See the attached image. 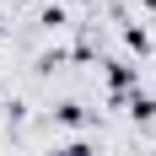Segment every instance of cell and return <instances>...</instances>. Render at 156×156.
Returning <instances> with one entry per match:
<instances>
[{"label":"cell","mask_w":156,"mask_h":156,"mask_svg":"<svg viewBox=\"0 0 156 156\" xmlns=\"http://www.w3.org/2000/svg\"><path fill=\"white\" fill-rule=\"evenodd\" d=\"M129 113H135V119H156V97H145V92H129Z\"/></svg>","instance_id":"cell-1"},{"label":"cell","mask_w":156,"mask_h":156,"mask_svg":"<svg viewBox=\"0 0 156 156\" xmlns=\"http://www.w3.org/2000/svg\"><path fill=\"white\" fill-rule=\"evenodd\" d=\"M54 119H59V124H81V119H86V113H81V108H76V102H65V108H59V113H54Z\"/></svg>","instance_id":"cell-2"},{"label":"cell","mask_w":156,"mask_h":156,"mask_svg":"<svg viewBox=\"0 0 156 156\" xmlns=\"http://www.w3.org/2000/svg\"><path fill=\"white\" fill-rule=\"evenodd\" d=\"M54 156H97V151H92L86 140H76V145H65V151H54Z\"/></svg>","instance_id":"cell-3"}]
</instances>
